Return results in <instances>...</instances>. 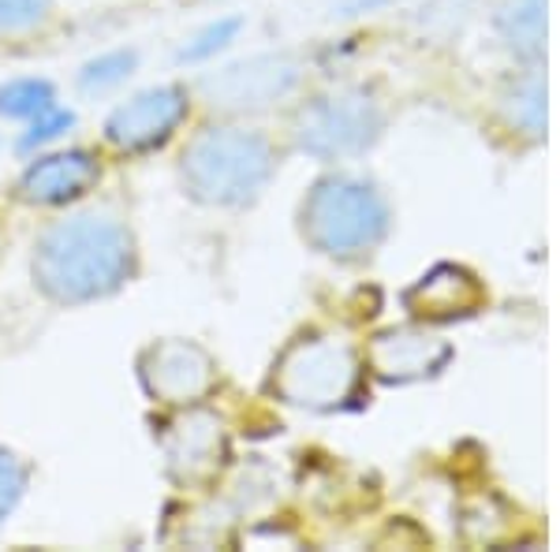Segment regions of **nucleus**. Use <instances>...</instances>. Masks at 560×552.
<instances>
[{
  "label": "nucleus",
  "instance_id": "1",
  "mask_svg": "<svg viewBox=\"0 0 560 552\" xmlns=\"http://www.w3.org/2000/svg\"><path fill=\"white\" fill-rule=\"evenodd\" d=\"M131 235L105 213L57 221L34 247V280L57 303H94L113 295L131 277Z\"/></svg>",
  "mask_w": 560,
  "mask_h": 552
},
{
  "label": "nucleus",
  "instance_id": "2",
  "mask_svg": "<svg viewBox=\"0 0 560 552\" xmlns=\"http://www.w3.org/2000/svg\"><path fill=\"white\" fill-rule=\"evenodd\" d=\"M184 184L206 205H243L273 176V150L258 131L206 128L179 161Z\"/></svg>",
  "mask_w": 560,
  "mask_h": 552
},
{
  "label": "nucleus",
  "instance_id": "3",
  "mask_svg": "<svg viewBox=\"0 0 560 552\" xmlns=\"http://www.w3.org/2000/svg\"><path fill=\"white\" fill-rule=\"evenodd\" d=\"M385 224L388 210L382 195L370 184H359V179L348 176L325 179L303 205V228L311 235V243L337 258L370 250L385 235Z\"/></svg>",
  "mask_w": 560,
  "mask_h": 552
},
{
  "label": "nucleus",
  "instance_id": "4",
  "mask_svg": "<svg viewBox=\"0 0 560 552\" xmlns=\"http://www.w3.org/2000/svg\"><path fill=\"white\" fill-rule=\"evenodd\" d=\"M359 381V362L348 343L337 340H300L277 362L273 388L280 400L295 407H337Z\"/></svg>",
  "mask_w": 560,
  "mask_h": 552
},
{
  "label": "nucleus",
  "instance_id": "5",
  "mask_svg": "<svg viewBox=\"0 0 560 552\" xmlns=\"http://www.w3.org/2000/svg\"><path fill=\"white\" fill-rule=\"evenodd\" d=\"M382 131V113L366 94L345 90V94L318 97L314 105H306L295 124V142L306 153L318 157H340V153L366 150Z\"/></svg>",
  "mask_w": 560,
  "mask_h": 552
},
{
  "label": "nucleus",
  "instance_id": "6",
  "mask_svg": "<svg viewBox=\"0 0 560 552\" xmlns=\"http://www.w3.org/2000/svg\"><path fill=\"white\" fill-rule=\"evenodd\" d=\"M139 381L150 400L191 407L202 403L217 385V362L195 340H161L142 351Z\"/></svg>",
  "mask_w": 560,
  "mask_h": 552
},
{
  "label": "nucleus",
  "instance_id": "7",
  "mask_svg": "<svg viewBox=\"0 0 560 552\" xmlns=\"http://www.w3.org/2000/svg\"><path fill=\"white\" fill-rule=\"evenodd\" d=\"M300 83V68L288 57H247L236 64H224L202 79V94L213 108L247 113V108H269L280 97H288Z\"/></svg>",
  "mask_w": 560,
  "mask_h": 552
},
{
  "label": "nucleus",
  "instance_id": "8",
  "mask_svg": "<svg viewBox=\"0 0 560 552\" xmlns=\"http://www.w3.org/2000/svg\"><path fill=\"white\" fill-rule=\"evenodd\" d=\"M161 451L173 470L176 482L202 485L217 478V470L229 459V437H224V422L206 407H184L173 422L161 430Z\"/></svg>",
  "mask_w": 560,
  "mask_h": 552
},
{
  "label": "nucleus",
  "instance_id": "9",
  "mask_svg": "<svg viewBox=\"0 0 560 552\" xmlns=\"http://www.w3.org/2000/svg\"><path fill=\"white\" fill-rule=\"evenodd\" d=\"M187 90L184 86H150L142 94L128 97L120 108H113L105 124V139L116 150H153L173 139V131L187 116Z\"/></svg>",
  "mask_w": 560,
  "mask_h": 552
},
{
  "label": "nucleus",
  "instance_id": "10",
  "mask_svg": "<svg viewBox=\"0 0 560 552\" xmlns=\"http://www.w3.org/2000/svg\"><path fill=\"white\" fill-rule=\"evenodd\" d=\"M97 179V161L86 150H65L38 157L23 172L20 191L34 205H65Z\"/></svg>",
  "mask_w": 560,
  "mask_h": 552
},
{
  "label": "nucleus",
  "instance_id": "11",
  "mask_svg": "<svg viewBox=\"0 0 560 552\" xmlns=\"http://www.w3.org/2000/svg\"><path fill=\"white\" fill-rule=\"evenodd\" d=\"M441 359H445V348L427 337H415V332H385L374 348V366L393 381L430 374Z\"/></svg>",
  "mask_w": 560,
  "mask_h": 552
},
{
  "label": "nucleus",
  "instance_id": "12",
  "mask_svg": "<svg viewBox=\"0 0 560 552\" xmlns=\"http://www.w3.org/2000/svg\"><path fill=\"white\" fill-rule=\"evenodd\" d=\"M475 298H478V292H475L471 277L459 273V269H453V266H441L411 287L408 303H411L415 314L445 318V314H459L464 306H471Z\"/></svg>",
  "mask_w": 560,
  "mask_h": 552
},
{
  "label": "nucleus",
  "instance_id": "13",
  "mask_svg": "<svg viewBox=\"0 0 560 552\" xmlns=\"http://www.w3.org/2000/svg\"><path fill=\"white\" fill-rule=\"evenodd\" d=\"M52 105H57V90L49 79H12L0 86V113L12 120H34Z\"/></svg>",
  "mask_w": 560,
  "mask_h": 552
},
{
  "label": "nucleus",
  "instance_id": "14",
  "mask_svg": "<svg viewBox=\"0 0 560 552\" xmlns=\"http://www.w3.org/2000/svg\"><path fill=\"white\" fill-rule=\"evenodd\" d=\"M135 52L131 49H116V52H105V57L90 60V64L83 68V75H79V83H83V90H90V94H102V90H113L120 86L124 79L135 71Z\"/></svg>",
  "mask_w": 560,
  "mask_h": 552
},
{
  "label": "nucleus",
  "instance_id": "15",
  "mask_svg": "<svg viewBox=\"0 0 560 552\" xmlns=\"http://www.w3.org/2000/svg\"><path fill=\"white\" fill-rule=\"evenodd\" d=\"M240 26H243V23L236 20V15H229V20H217V23H210V26H202V31H198L195 38L184 45L179 60H191V64H202V60L217 57V52H221L224 45L236 42Z\"/></svg>",
  "mask_w": 560,
  "mask_h": 552
},
{
  "label": "nucleus",
  "instance_id": "16",
  "mask_svg": "<svg viewBox=\"0 0 560 552\" xmlns=\"http://www.w3.org/2000/svg\"><path fill=\"white\" fill-rule=\"evenodd\" d=\"M52 0H0V34H23L49 20Z\"/></svg>",
  "mask_w": 560,
  "mask_h": 552
},
{
  "label": "nucleus",
  "instance_id": "17",
  "mask_svg": "<svg viewBox=\"0 0 560 552\" xmlns=\"http://www.w3.org/2000/svg\"><path fill=\"white\" fill-rule=\"evenodd\" d=\"M26 489V470L20 459L12 456L8 448H0V522L15 512V504L23 501Z\"/></svg>",
  "mask_w": 560,
  "mask_h": 552
},
{
  "label": "nucleus",
  "instance_id": "18",
  "mask_svg": "<svg viewBox=\"0 0 560 552\" xmlns=\"http://www.w3.org/2000/svg\"><path fill=\"white\" fill-rule=\"evenodd\" d=\"M71 124H75V116H71L68 108H60V105L45 108L42 116H34V120H31V131L23 134V150L45 146V142H57L60 134L71 128Z\"/></svg>",
  "mask_w": 560,
  "mask_h": 552
}]
</instances>
